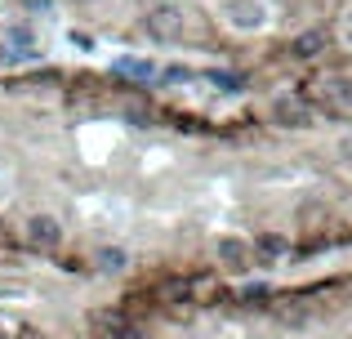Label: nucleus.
Masks as SVG:
<instances>
[{
  "label": "nucleus",
  "instance_id": "19",
  "mask_svg": "<svg viewBox=\"0 0 352 339\" xmlns=\"http://www.w3.org/2000/svg\"><path fill=\"white\" fill-rule=\"evenodd\" d=\"M0 339H5V331H0Z\"/></svg>",
  "mask_w": 352,
  "mask_h": 339
},
{
  "label": "nucleus",
  "instance_id": "12",
  "mask_svg": "<svg viewBox=\"0 0 352 339\" xmlns=\"http://www.w3.org/2000/svg\"><path fill=\"white\" fill-rule=\"evenodd\" d=\"M98 268H103V272H120V268H125V250H116V245L98 250Z\"/></svg>",
  "mask_w": 352,
  "mask_h": 339
},
{
  "label": "nucleus",
  "instance_id": "14",
  "mask_svg": "<svg viewBox=\"0 0 352 339\" xmlns=\"http://www.w3.org/2000/svg\"><path fill=\"white\" fill-rule=\"evenodd\" d=\"M107 339H143V335H138V326H125V322H116L112 331H107Z\"/></svg>",
  "mask_w": 352,
  "mask_h": 339
},
{
  "label": "nucleus",
  "instance_id": "17",
  "mask_svg": "<svg viewBox=\"0 0 352 339\" xmlns=\"http://www.w3.org/2000/svg\"><path fill=\"white\" fill-rule=\"evenodd\" d=\"M18 339H41V335H36V331H32V326H27V331H23V335H18Z\"/></svg>",
  "mask_w": 352,
  "mask_h": 339
},
{
  "label": "nucleus",
  "instance_id": "13",
  "mask_svg": "<svg viewBox=\"0 0 352 339\" xmlns=\"http://www.w3.org/2000/svg\"><path fill=\"white\" fill-rule=\"evenodd\" d=\"M241 304H272V295H267V286H245L241 290Z\"/></svg>",
  "mask_w": 352,
  "mask_h": 339
},
{
  "label": "nucleus",
  "instance_id": "7",
  "mask_svg": "<svg viewBox=\"0 0 352 339\" xmlns=\"http://www.w3.org/2000/svg\"><path fill=\"white\" fill-rule=\"evenodd\" d=\"M272 313L285 326H303L308 322V299H272Z\"/></svg>",
  "mask_w": 352,
  "mask_h": 339
},
{
  "label": "nucleus",
  "instance_id": "2",
  "mask_svg": "<svg viewBox=\"0 0 352 339\" xmlns=\"http://www.w3.org/2000/svg\"><path fill=\"white\" fill-rule=\"evenodd\" d=\"M27 237H32L36 250H58L63 245V228H58V219H50V215L27 219Z\"/></svg>",
  "mask_w": 352,
  "mask_h": 339
},
{
  "label": "nucleus",
  "instance_id": "10",
  "mask_svg": "<svg viewBox=\"0 0 352 339\" xmlns=\"http://www.w3.org/2000/svg\"><path fill=\"white\" fill-rule=\"evenodd\" d=\"M112 72H120V76H129V80H152L156 63H147V58H116Z\"/></svg>",
  "mask_w": 352,
  "mask_h": 339
},
{
  "label": "nucleus",
  "instance_id": "5",
  "mask_svg": "<svg viewBox=\"0 0 352 339\" xmlns=\"http://www.w3.org/2000/svg\"><path fill=\"white\" fill-rule=\"evenodd\" d=\"M272 121L285 125V130H299V125H308V103H303V98H276Z\"/></svg>",
  "mask_w": 352,
  "mask_h": 339
},
{
  "label": "nucleus",
  "instance_id": "18",
  "mask_svg": "<svg viewBox=\"0 0 352 339\" xmlns=\"http://www.w3.org/2000/svg\"><path fill=\"white\" fill-rule=\"evenodd\" d=\"M348 41H352V14H348Z\"/></svg>",
  "mask_w": 352,
  "mask_h": 339
},
{
  "label": "nucleus",
  "instance_id": "4",
  "mask_svg": "<svg viewBox=\"0 0 352 339\" xmlns=\"http://www.w3.org/2000/svg\"><path fill=\"white\" fill-rule=\"evenodd\" d=\"M223 18L232 27H241V32H250V27L263 23V5H258V0H228V5H223Z\"/></svg>",
  "mask_w": 352,
  "mask_h": 339
},
{
  "label": "nucleus",
  "instance_id": "6",
  "mask_svg": "<svg viewBox=\"0 0 352 339\" xmlns=\"http://www.w3.org/2000/svg\"><path fill=\"white\" fill-rule=\"evenodd\" d=\"M214 254H219V263H223V268H232V272H241L250 263V245L241 241V237H219Z\"/></svg>",
  "mask_w": 352,
  "mask_h": 339
},
{
  "label": "nucleus",
  "instance_id": "1",
  "mask_svg": "<svg viewBox=\"0 0 352 339\" xmlns=\"http://www.w3.org/2000/svg\"><path fill=\"white\" fill-rule=\"evenodd\" d=\"M183 9L179 5H156L152 14H147V32L156 36V41H165V45H174V41H183Z\"/></svg>",
  "mask_w": 352,
  "mask_h": 339
},
{
  "label": "nucleus",
  "instance_id": "3",
  "mask_svg": "<svg viewBox=\"0 0 352 339\" xmlns=\"http://www.w3.org/2000/svg\"><path fill=\"white\" fill-rule=\"evenodd\" d=\"M5 50H0V58L14 63V58H36V32L32 27H9L5 32Z\"/></svg>",
  "mask_w": 352,
  "mask_h": 339
},
{
  "label": "nucleus",
  "instance_id": "16",
  "mask_svg": "<svg viewBox=\"0 0 352 339\" xmlns=\"http://www.w3.org/2000/svg\"><path fill=\"white\" fill-rule=\"evenodd\" d=\"M188 76H192L188 67H170V72H165V80H188Z\"/></svg>",
  "mask_w": 352,
  "mask_h": 339
},
{
  "label": "nucleus",
  "instance_id": "15",
  "mask_svg": "<svg viewBox=\"0 0 352 339\" xmlns=\"http://www.w3.org/2000/svg\"><path fill=\"white\" fill-rule=\"evenodd\" d=\"M23 5H27V14H41V18H50V14H54L50 0H23Z\"/></svg>",
  "mask_w": 352,
  "mask_h": 339
},
{
  "label": "nucleus",
  "instance_id": "9",
  "mask_svg": "<svg viewBox=\"0 0 352 339\" xmlns=\"http://www.w3.org/2000/svg\"><path fill=\"white\" fill-rule=\"evenodd\" d=\"M254 250H258V259H263V263H276L285 250H290V241H285L281 232H263V237L254 241Z\"/></svg>",
  "mask_w": 352,
  "mask_h": 339
},
{
  "label": "nucleus",
  "instance_id": "8",
  "mask_svg": "<svg viewBox=\"0 0 352 339\" xmlns=\"http://www.w3.org/2000/svg\"><path fill=\"white\" fill-rule=\"evenodd\" d=\"M290 50H294V58H317V54L326 50V32H321V27H312V32H299Z\"/></svg>",
  "mask_w": 352,
  "mask_h": 339
},
{
  "label": "nucleus",
  "instance_id": "11",
  "mask_svg": "<svg viewBox=\"0 0 352 339\" xmlns=\"http://www.w3.org/2000/svg\"><path fill=\"white\" fill-rule=\"evenodd\" d=\"M210 85L228 89V94H241V89H245V76H241V72H210Z\"/></svg>",
  "mask_w": 352,
  "mask_h": 339
}]
</instances>
